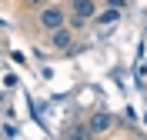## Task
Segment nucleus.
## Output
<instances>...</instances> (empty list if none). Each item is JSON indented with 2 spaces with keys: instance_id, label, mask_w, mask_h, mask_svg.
I'll return each mask as SVG.
<instances>
[{
  "instance_id": "obj_1",
  "label": "nucleus",
  "mask_w": 147,
  "mask_h": 140,
  "mask_svg": "<svg viewBox=\"0 0 147 140\" xmlns=\"http://www.w3.org/2000/svg\"><path fill=\"white\" fill-rule=\"evenodd\" d=\"M64 10L60 7H44L40 10V27L47 30V33H50V30H57V27H64Z\"/></svg>"
},
{
  "instance_id": "obj_2",
  "label": "nucleus",
  "mask_w": 147,
  "mask_h": 140,
  "mask_svg": "<svg viewBox=\"0 0 147 140\" xmlns=\"http://www.w3.org/2000/svg\"><path fill=\"white\" fill-rule=\"evenodd\" d=\"M110 127H114V117H110V113H104V110H100V113H94L90 120H87V130H90L94 137H97V133H107Z\"/></svg>"
},
{
  "instance_id": "obj_3",
  "label": "nucleus",
  "mask_w": 147,
  "mask_h": 140,
  "mask_svg": "<svg viewBox=\"0 0 147 140\" xmlns=\"http://www.w3.org/2000/svg\"><path fill=\"white\" fill-rule=\"evenodd\" d=\"M97 7L94 0H74V23H84V20H94Z\"/></svg>"
},
{
  "instance_id": "obj_4",
  "label": "nucleus",
  "mask_w": 147,
  "mask_h": 140,
  "mask_svg": "<svg viewBox=\"0 0 147 140\" xmlns=\"http://www.w3.org/2000/svg\"><path fill=\"white\" fill-rule=\"evenodd\" d=\"M50 47H57V50H70V47H74V33L67 27L50 30Z\"/></svg>"
},
{
  "instance_id": "obj_5",
  "label": "nucleus",
  "mask_w": 147,
  "mask_h": 140,
  "mask_svg": "<svg viewBox=\"0 0 147 140\" xmlns=\"http://www.w3.org/2000/svg\"><path fill=\"white\" fill-rule=\"evenodd\" d=\"M94 17H97V23H104V27H107V23H114V20H117V7H107V10H100V13H94Z\"/></svg>"
},
{
  "instance_id": "obj_6",
  "label": "nucleus",
  "mask_w": 147,
  "mask_h": 140,
  "mask_svg": "<svg viewBox=\"0 0 147 140\" xmlns=\"http://www.w3.org/2000/svg\"><path fill=\"white\" fill-rule=\"evenodd\" d=\"M24 7L34 10V7H47V0H24Z\"/></svg>"
}]
</instances>
